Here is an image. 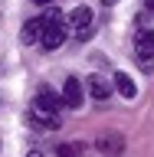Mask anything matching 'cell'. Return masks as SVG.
<instances>
[{
  "label": "cell",
  "mask_w": 154,
  "mask_h": 157,
  "mask_svg": "<svg viewBox=\"0 0 154 157\" xmlns=\"http://www.w3.org/2000/svg\"><path fill=\"white\" fill-rule=\"evenodd\" d=\"M43 46L49 49V52H53V49H59L62 46V39H66V26H62V23H46V26H43Z\"/></svg>",
  "instance_id": "7a4b0ae2"
},
{
  "label": "cell",
  "mask_w": 154,
  "mask_h": 157,
  "mask_svg": "<svg viewBox=\"0 0 154 157\" xmlns=\"http://www.w3.org/2000/svg\"><path fill=\"white\" fill-rule=\"evenodd\" d=\"M82 98H85V92L79 85V78H66V85H62V105L66 108H79Z\"/></svg>",
  "instance_id": "3957f363"
},
{
  "label": "cell",
  "mask_w": 154,
  "mask_h": 157,
  "mask_svg": "<svg viewBox=\"0 0 154 157\" xmlns=\"http://www.w3.org/2000/svg\"><path fill=\"white\" fill-rule=\"evenodd\" d=\"M26 157H43V154H39V151H30V154H26Z\"/></svg>",
  "instance_id": "7c38bea8"
},
{
  "label": "cell",
  "mask_w": 154,
  "mask_h": 157,
  "mask_svg": "<svg viewBox=\"0 0 154 157\" xmlns=\"http://www.w3.org/2000/svg\"><path fill=\"white\" fill-rule=\"evenodd\" d=\"M33 3H39V7H53L56 0H33Z\"/></svg>",
  "instance_id": "30bf717a"
},
{
  "label": "cell",
  "mask_w": 154,
  "mask_h": 157,
  "mask_svg": "<svg viewBox=\"0 0 154 157\" xmlns=\"http://www.w3.org/2000/svg\"><path fill=\"white\" fill-rule=\"evenodd\" d=\"M69 23L76 29H85L89 23H92V10L89 7H76V10H69Z\"/></svg>",
  "instance_id": "ba28073f"
},
{
  "label": "cell",
  "mask_w": 154,
  "mask_h": 157,
  "mask_svg": "<svg viewBox=\"0 0 154 157\" xmlns=\"http://www.w3.org/2000/svg\"><path fill=\"white\" fill-rule=\"evenodd\" d=\"M89 92H92L95 101H105V98L112 95V82H108L105 75H92V78H89Z\"/></svg>",
  "instance_id": "5b68a950"
},
{
  "label": "cell",
  "mask_w": 154,
  "mask_h": 157,
  "mask_svg": "<svg viewBox=\"0 0 154 157\" xmlns=\"http://www.w3.org/2000/svg\"><path fill=\"white\" fill-rule=\"evenodd\" d=\"M43 26H46V23H43V17L39 20H26V23H23V33H20V39H23V43H36L39 36H43Z\"/></svg>",
  "instance_id": "8992f818"
},
{
  "label": "cell",
  "mask_w": 154,
  "mask_h": 157,
  "mask_svg": "<svg viewBox=\"0 0 154 157\" xmlns=\"http://www.w3.org/2000/svg\"><path fill=\"white\" fill-rule=\"evenodd\" d=\"M115 88H118V95H121V98H135L138 95V85L131 82V75H125V72H118V75H115Z\"/></svg>",
  "instance_id": "52a82bcc"
},
{
  "label": "cell",
  "mask_w": 154,
  "mask_h": 157,
  "mask_svg": "<svg viewBox=\"0 0 154 157\" xmlns=\"http://www.w3.org/2000/svg\"><path fill=\"white\" fill-rule=\"evenodd\" d=\"M135 52H138V59L141 62H151L154 59V33L151 29H138V39H135Z\"/></svg>",
  "instance_id": "6da1fadb"
},
{
  "label": "cell",
  "mask_w": 154,
  "mask_h": 157,
  "mask_svg": "<svg viewBox=\"0 0 154 157\" xmlns=\"http://www.w3.org/2000/svg\"><path fill=\"white\" fill-rule=\"evenodd\" d=\"M102 3H105V7H112V3H118V0H102Z\"/></svg>",
  "instance_id": "4fadbf2b"
},
{
  "label": "cell",
  "mask_w": 154,
  "mask_h": 157,
  "mask_svg": "<svg viewBox=\"0 0 154 157\" xmlns=\"http://www.w3.org/2000/svg\"><path fill=\"white\" fill-rule=\"evenodd\" d=\"M144 7H148V10H151V13H154V0H144Z\"/></svg>",
  "instance_id": "8fae6325"
},
{
  "label": "cell",
  "mask_w": 154,
  "mask_h": 157,
  "mask_svg": "<svg viewBox=\"0 0 154 157\" xmlns=\"http://www.w3.org/2000/svg\"><path fill=\"white\" fill-rule=\"evenodd\" d=\"M79 151H82V147H79V144H62V147H59V151H56V154H59V157H76Z\"/></svg>",
  "instance_id": "9c48e42d"
},
{
  "label": "cell",
  "mask_w": 154,
  "mask_h": 157,
  "mask_svg": "<svg viewBox=\"0 0 154 157\" xmlns=\"http://www.w3.org/2000/svg\"><path fill=\"white\" fill-rule=\"evenodd\" d=\"M95 147H98L105 157H121V147H125V141H121L118 134H102V137L95 141Z\"/></svg>",
  "instance_id": "277c9868"
}]
</instances>
